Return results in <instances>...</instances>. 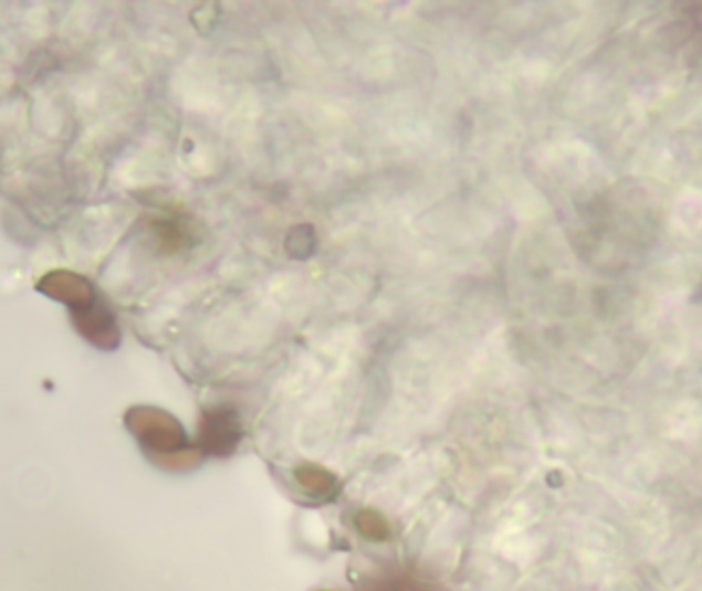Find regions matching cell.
<instances>
[{
	"mask_svg": "<svg viewBox=\"0 0 702 591\" xmlns=\"http://www.w3.org/2000/svg\"><path fill=\"white\" fill-rule=\"evenodd\" d=\"M126 423L153 456L169 454L186 444L181 428L157 409H132L126 415Z\"/></svg>",
	"mask_w": 702,
	"mask_h": 591,
	"instance_id": "cell-1",
	"label": "cell"
},
{
	"mask_svg": "<svg viewBox=\"0 0 702 591\" xmlns=\"http://www.w3.org/2000/svg\"><path fill=\"white\" fill-rule=\"evenodd\" d=\"M38 289L48 294L50 298L66 304L71 308V315L97 303V292L93 284L72 272H52L45 275Z\"/></svg>",
	"mask_w": 702,
	"mask_h": 591,
	"instance_id": "cell-2",
	"label": "cell"
}]
</instances>
